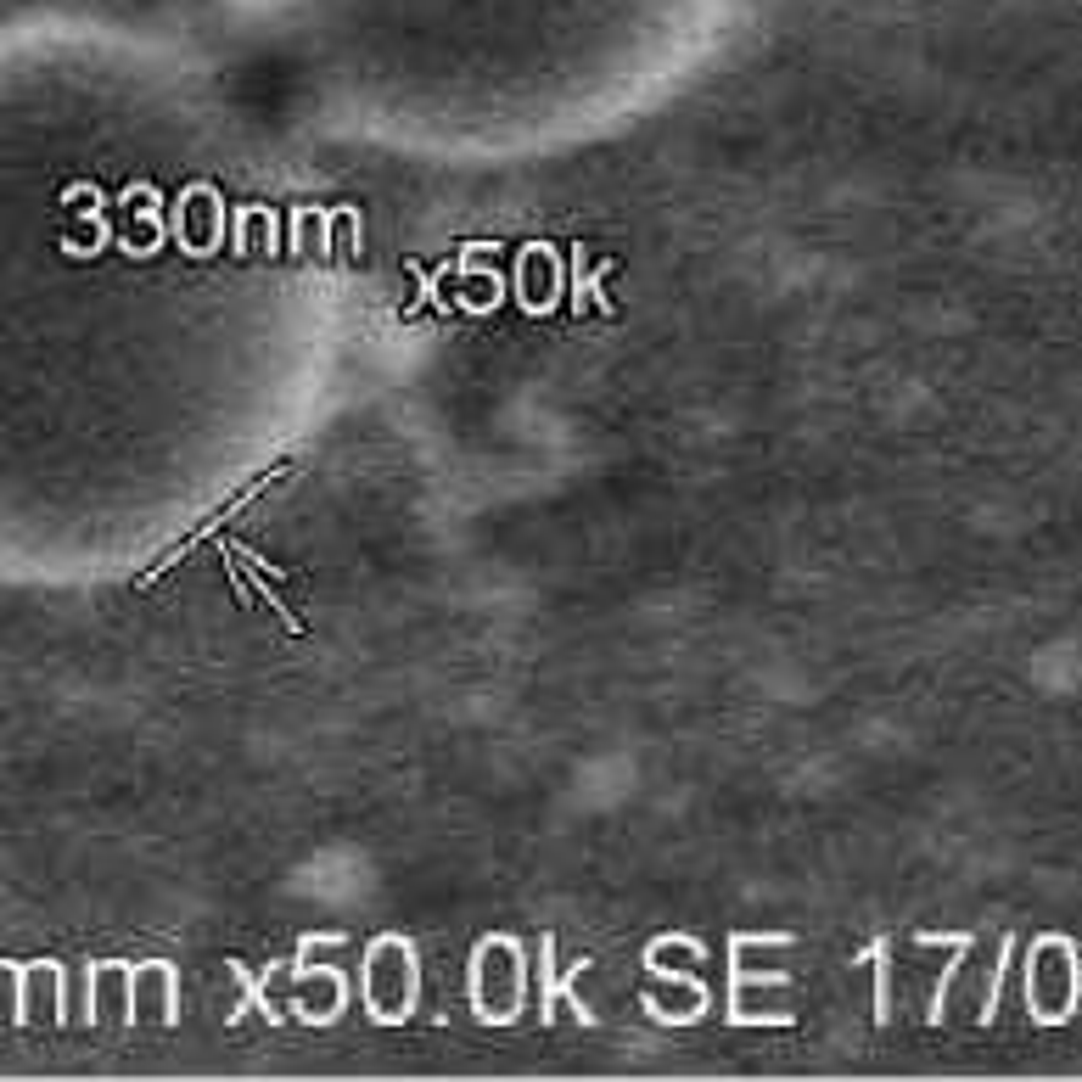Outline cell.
<instances>
[{
  "label": "cell",
  "instance_id": "obj_5",
  "mask_svg": "<svg viewBox=\"0 0 1082 1082\" xmlns=\"http://www.w3.org/2000/svg\"><path fill=\"white\" fill-rule=\"evenodd\" d=\"M1010 954H1015V937H1004V942H998V965H993V982H987L982 1026H993V1015H998V998H1004V970H1010Z\"/></svg>",
  "mask_w": 1082,
  "mask_h": 1082
},
{
  "label": "cell",
  "instance_id": "obj_6",
  "mask_svg": "<svg viewBox=\"0 0 1082 1082\" xmlns=\"http://www.w3.org/2000/svg\"><path fill=\"white\" fill-rule=\"evenodd\" d=\"M230 976H236V982H242V993H247V1010H264V1021H270V1026H281V1015H275L270 1004H264V987L253 982V970H247L242 959H230Z\"/></svg>",
  "mask_w": 1082,
  "mask_h": 1082
},
{
  "label": "cell",
  "instance_id": "obj_4",
  "mask_svg": "<svg viewBox=\"0 0 1082 1082\" xmlns=\"http://www.w3.org/2000/svg\"><path fill=\"white\" fill-rule=\"evenodd\" d=\"M864 959L875 965V1026H892V987H886V982H892V942L875 937Z\"/></svg>",
  "mask_w": 1082,
  "mask_h": 1082
},
{
  "label": "cell",
  "instance_id": "obj_3",
  "mask_svg": "<svg viewBox=\"0 0 1082 1082\" xmlns=\"http://www.w3.org/2000/svg\"><path fill=\"white\" fill-rule=\"evenodd\" d=\"M550 959H556V937H550V931H544V937H539V976H544L539 1021H544V1026L556 1021V998H578V993H572V976H567V982H561V976H556V965H550Z\"/></svg>",
  "mask_w": 1082,
  "mask_h": 1082
},
{
  "label": "cell",
  "instance_id": "obj_2",
  "mask_svg": "<svg viewBox=\"0 0 1082 1082\" xmlns=\"http://www.w3.org/2000/svg\"><path fill=\"white\" fill-rule=\"evenodd\" d=\"M920 948H948V965H942V982H937V993H931V1026H942V1010H948V993H954V982H959V965H965V954H970V937L965 931H920Z\"/></svg>",
  "mask_w": 1082,
  "mask_h": 1082
},
{
  "label": "cell",
  "instance_id": "obj_1",
  "mask_svg": "<svg viewBox=\"0 0 1082 1082\" xmlns=\"http://www.w3.org/2000/svg\"><path fill=\"white\" fill-rule=\"evenodd\" d=\"M286 471H292V460H281V466H270V471H264V477H253V483H247V488H242V494L230 499L225 511H219V516H208V522H202V527H197V533H191V539H186V544H174V550H169V556H163V561H152V567H146V572H141V578H135V584H157V578H163V572H169V567H174V561H186V550H191V544H197V539H219V527H225V522H230V516L242 511L247 499H258V494H264V488H270V483H281Z\"/></svg>",
  "mask_w": 1082,
  "mask_h": 1082
},
{
  "label": "cell",
  "instance_id": "obj_7",
  "mask_svg": "<svg viewBox=\"0 0 1082 1082\" xmlns=\"http://www.w3.org/2000/svg\"><path fill=\"white\" fill-rule=\"evenodd\" d=\"M410 270H415V281H421V286H415V303H410V309H404V314H421V309H427L432 298H438V275H427V270H421V264H415V258H410Z\"/></svg>",
  "mask_w": 1082,
  "mask_h": 1082
}]
</instances>
